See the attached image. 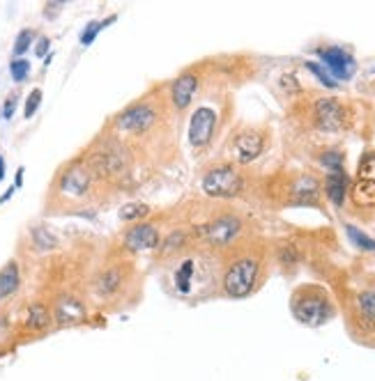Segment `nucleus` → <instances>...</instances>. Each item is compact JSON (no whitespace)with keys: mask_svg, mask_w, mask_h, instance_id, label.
<instances>
[{"mask_svg":"<svg viewBox=\"0 0 375 381\" xmlns=\"http://www.w3.org/2000/svg\"><path fill=\"white\" fill-rule=\"evenodd\" d=\"M293 313L302 324L306 326H322L324 322L334 317V306L327 297V292L320 287H302L293 297Z\"/></svg>","mask_w":375,"mask_h":381,"instance_id":"f257e3e1","label":"nucleus"},{"mask_svg":"<svg viewBox=\"0 0 375 381\" xmlns=\"http://www.w3.org/2000/svg\"><path fill=\"white\" fill-rule=\"evenodd\" d=\"M258 276H261V260L256 255H240L228 264L221 283L223 292L230 299H244L256 290Z\"/></svg>","mask_w":375,"mask_h":381,"instance_id":"f03ea898","label":"nucleus"},{"mask_svg":"<svg viewBox=\"0 0 375 381\" xmlns=\"http://www.w3.org/2000/svg\"><path fill=\"white\" fill-rule=\"evenodd\" d=\"M203 191L212 198H233L242 191V175L237 172L233 165H216V168L207 170L203 182Z\"/></svg>","mask_w":375,"mask_h":381,"instance_id":"7ed1b4c3","label":"nucleus"},{"mask_svg":"<svg viewBox=\"0 0 375 381\" xmlns=\"http://www.w3.org/2000/svg\"><path fill=\"white\" fill-rule=\"evenodd\" d=\"M203 278H205V262L196 255L180 260V264L173 269V276H171L175 292L184 294V297L193 294V287L203 283Z\"/></svg>","mask_w":375,"mask_h":381,"instance_id":"20e7f679","label":"nucleus"},{"mask_svg":"<svg viewBox=\"0 0 375 381\" xmlns=\"http://www.w3.org/2000/svg\"><path fill=\"white\" fill-rule=\"evenodd\" d=\"M240 232H242V221L237 216H230V214H226V216H216L214 221H210L207 225H203V230H200L203 239L214 248L230 246Z\"/></svg>","mask_w":375,"mask_h":381,"instance_id":"39448f33","label":"nucleus"},{"mask_svg":"<svg viewBox=\"0 0 375 381\" xmlns=\"http://www.w3.org/2000/svg\"><path fill=\"white\" fill-rule=\"evenodd\" d=\"M90 179H92V170L88 165L74 163L58 179V191H60L62 198H74V200L85 198V193L90 191Z\"/></svg>","mask_w":375,"mask_h":381,"instance_id":"423d86ee","label":"nucleus"},{"mask_svg":"<svg viewBox=\"0 0 375 381\" xmlns=\"http://www.w3.org/2000/svg\"><path fill=\"white\" fill-rule=\"evenodd\" d=\"M320 60L322 64L327 67V74L338 78V81H348V78L355 74V57H352L345 48L341 46H327V48H320Z\"/></svg>","mask_w":375,"mask_h":381,"instance_id":"0eeeda50","label":"nucleus"},{"mask_svg":"<svg viewBox=\"0 0 375 381\" xmlns=\"http://www.w3.org/2000/svg\"><path fill=\"white\" fill-rule=\"evenodd\" d=\"M155 120H157V113L150 109L148 104H136L115 118V127L129 133H143L155 124Z\"/></svg>","mask_w":375,"mask_h":381,"instance_id":"6e6552de","label":"nucleus"},{"mask_svg":"<svg viewBox=\"0 0 375 381\" xmlns=\"http://www.w3.org/2000/svg\"><path fill=\"white\" fill-rule=\"evenodd\" d=\"M125 149L120 147H104L99 149L90 156V170H95L97 175H104V177H113V175H120L122 170L127 168V159H125Z\"/></svg>","mask_w":375,"mask_h":381,"instance_id":"1a4fd4ad","label":"nucleus"},{"mask_svg":"<svg viewBox=\"0 0 375 381\" xmlns=\"http://www.w3.org/2000/svg\"><path fill=\"white\" fill-rule=\"evenodd\" d=\"M265 147V136L261 131H242L235 136L230 152H233L237 163H251L258 159Z\"/></svg>","mask_w":375,"mask_h":381,"instance_id":"9d476101","label":"nucleus"},{"mask_svg":"<svg viewBox=\"0 0 375 381\" xmlns=\"http://www.w3.org/2000/svg\"><path fill=\"white\" fill-rule=\"evenodd\" d=\"M216 127V113L212 109H198L189 122V142L193 147H205Z\"/></svg>","mask_w":375,"mask_h":381,"instance_id":"9b49d317","label":"nucleus"},{"mask_svg":"<svg viewBox=\"0 0 375 381\" xmlns=\"http://www.w3.org/2000/svg\"><path fill=\"white\" fill-rule=\"evenodd\" d=\"M315 122L322 131H341L345 127V111L336 99H320L315 104Z\"/></svg>","mask_w":375,"mask_h":381,"instance_id":"f8f14e48","label":"nucleus"},{"mask_svg":"<svg viewBox=\"0 0 375 381\" xmlns=\"http://www.w3.org/2000/svg\"><path fill=\"white\" fill-rule=\"evenodd\" d=\"M159 241H162L159 230H157L152 223L134 225V227H129L125 234V246L129 250H152L159 246Z\"/></svg>","mask_w":375,"mask_h":381,"instance_id":"ddd939ff","label":"nucleus"},{"mask_svg":"<svg viewBox=\"0 0 375 381\" xmlns=\"http://www.w3.org/2000/svg\"><path fill=\"white\" fill-rule=\"evenodd\" d=\"M198 92V76L193 71H184L182 76H177V81L171 85V102L177 111L189 109Z\"/></svg>","mask_w":375,"mask_h":381,"instance_id":"4468645a","label":"nucleus"},{"mask_svg":"<svg viewBox=\"0 0 375 381\" xmlns=\"http://www.w3.org/2000/svg\"><path fill=\"white\" fill-rule=\"evenodd\" d=\"M85 317V308L78 299H71V297H64L58 301V308H55V319L60 324H74V322L83 319Z\"/></svg>","mask_w":375,"mask_h":381,"instance_id":"2eb2a0df","label":"nucleus"},{"mask_svg":"<svg viewBox=\"0 0 375 381\" xmlns=\"http://www.w3.org/2000/svg\"><path fill=\"white\" fill-rule=\"evenodd\" d=\"M324 191H327L329 200L336 207H343L345 196H348V175H345L343 170L329 172L327 182H324Z\"/></svg>","mask_w":375,"mask_h":381,"instance_id":"dca6fc26","label":"nucleus"},{"mask_svg":"<svg viewBox=\"0 0 375 381\" xmlns=\"http://www.w3.org/2000/svg\"><path fill=\"white\" fill-rule=\"evenodd\" d=\"M350 198L355 207H375V182L357 177L355 186L350 191Z\"/></svg>","mask_w":375,"mask_h":381,"instance_id":"f3484780","label":"nucleus"},{"mask_svg":"<svg viewBox=\"0 0 375 381\" xmlns=\"http://www.w3.org/2000/svg\"><path fill=\"white\" fill-rule=\"evenodd\" d=\"M21 285V276H19V264L17 262H7L3 269H0V299L10 297L19 290Z\"/></svg>","mask_w":375,"mask_h":381,"instance_id":"a211bd4d","label":"nucleus"},{"mask_svg":"<svg viewBox=\"0 0 375 381\" xmlns=\"http://www.w3.org/2000/svg\"><path fill=\"white\" fill-rule=\"evenodd\" d=\"M120 285H122V271L120 269H106L102 276H99V280H97L99 294H104V297L113 294Z\"/></svg>","mask_w":375,"mask_h":381,"instance_id":"6ab92c4d","label":"nucleus"},{"mask_svg":"<svg viewBox=\"0 0 375 381\" xmlns=\"http://www.w3.org/2000/svg\"><path fill=\"white\" fill-rule=\"evenodd\" d=\"M49 322H51V313H49L46 306L42 304H33L30 310H28V326L33 331H42L49 326Z\"/></svg>","mask_w":375,"mask_h":381,"instance_id":"aec40b11","label":"nucleus"},{"mask_svg":"<svg viewBox=\"0 0 375 381\" xmlns=\"http://www.w3.org/2000/svg\"><path fill=\"white\" fill-rule=\"evenodd\" d=\"M115 19H118V17H115V14H111V17H108V19H104V21H92V24H88V26H85V30L81 32V44H83V46H90L92 41H95V37H97V35L102 32L104 28H108V26H111Z\"/></svg>","mask_w":375,"mask_h":381,"instance_id":"412c9836","label":"nucleus"},{"mask_svg":"<svg viewBox=\"0 0 375 381\" xmlns=\"http://www.w3.org/2000/svg\"><path fill=\"white\" fill-rule=\"evenodd\" d=\"M345 232H348L350 241L355 243L357 248H362V250H371V253H375V239H373V236L364 234L362 230L355 227V225H345Z\"/></svg>","mask_w":375,"mask_h":381,"instance_id":"4be33fe9","label":"nucleus"},{"mask_svg":"<svg viewBox=\"0 0 375 381\" xmlns=\"http://www.w3.org/2000/svg\"><path fill=\"white\" fill-rule=\"evenodd\" d=\"M357 308L362 317L375 322V290H366L357 297Z\"/></svg>","mask_w":375,"mask_h":381,"instance_id":"5701e85b","label":"nucleus"},{"mask_svg":"<svg viewBox=\"0 0 375 381\" xmlns=\"http://www.w3.org/2000/svg\"><path fill=\"white\" fill-rule=\"evenodd\" d=\"M146 214H150V207L148 205H141V203H132V205H125L120 210V219L122 221H141Z\"/></svg>","mask_w":375,"mask_h":381,"instance_id":"b1692460","label":"nucleus"},{"mask_svg":"<svg viewBox=\"0 0 375 381\" xmlns=\"http://www.w3.org/2000/svg\"><path fill=\"white\" fill-rule=\"evenodd\" d=\"M184 241H186L184 232H171L168 236H166V241L162 243V253L164 255H173L175 250L184 248Z\"/></svg>","mask_w":375,"mask_h":381,"instance_id":"393cba45","label":"nucleus"},{"mask_svg":"<svg viewBox=\"0 0 375 381\" xmlns=\"http://www.w3.org/2000/svg\"><path fill=\"white\" fill-rule=\"evenodd\" d=\"M10 71H12V78L17 83L26 81L28 74H30V62L28 60H21V57H17V60L10 62Z\"/></svg>","mask_w":375,"mask_h":381,"instance_id":"a878e982","label":"nucleus"},{"mask_svg":"<svg viewBox=\"0 0 375 381\" xmlns=\"http://www.w3.org/2000/svg\"><path fill=\"white\" fill-rule=\"evenodd\" d=\"M33 239H35V243H37L40 248H53L55 246V236L49 232L46 227H35L33 230Z\"/></svg>","mask_w":375,"mask_h":381,"instance_id":"bb28decb","label":"nucleus"},{"mask_svg":"<svg viewBox=\"0 0 375 381\" xmlns=\"http://www.w3.org/2000/svg\"><path fill=\"white\" fill-rule=\"evenodd\" d=\"M33 39H35V32L30 30V28L21 30L19 37H17V44H14V55H24V53L28 51V48H30Z\"/></svg>","mask_w":375,"mask_h":381,"instance_id":"cd10ccee","label":"nucleus"},{"mask_svg":"<svg viewBox=\"0 0 375 381\" xmlns=\"http://www.w3.org/2000/svg\"><path fill=\"white\" fill-rule=\"evenodd\" d=\"M322 165L327 168L329 172H336V170H343V154L338 149H331L322 156Z\"/></svg>","mask_w":375,"mask_h":381,"instance_id":"c85d7f7f","label":"nucleus"},{"mask_svg":"<svg viewBox=\"0 0 375 381\" xmlns=\"http://www.w3.org/2000/svg\"><path fill=\"white\" fill-rule=\"evenodd\" d=\"M357 177L362 179H371V182H375V154H366L364 161L359 163V172Z\"/></svg>","mask_w":375,"mask_h":381,"instance_id":"c756f323","label":"nucleus"},{"mask_svg":"<svg viewBox=\"0 0 375 381\" xmlns=\"http://www.w3.org/2000/svg\"><path fill=\"white\" fill-rule=\"evenodd\" d=\"M40 104H42V90L40 88H35L33 92H30V97H28V102H26V118H33L35 115V111L40 109Z\"/></svg>","mask_w":375,"mask_h":381,"instance_id":"7c9ffc66","label":"nucleus"},{"mask_svg":"<svg viewBox=\"0 0 375 381\" xmlns=\"http://www.w3.org/2000/svg\"><path fill=\"white\" fill-rule=\"evenodd\" d=\"M306 69H308V71H313V74L318 76V81L327 85V88H336V81H331V76L327 74V71H322V69H320V64H315V62H306Z\"/></svg>","mask_w":375,"mask_h":381,"instance_id":"2f4dec72","label":"nucleus"},{"mask_svg":"<svg viewBox=\"0 0 375 381\" xmlns=\"http://www.w3.org/2000/svg\"><path fill=\"white\" fill-rule=\"evenodd\" d=\"M17 102H19L17 95H12V97L3 104V118H5V120H10L12 115H14V111H17Z\"/></svg>","mask_w":375,"mask_h":381,"instance_id":"473e14b6","label":"nucleus"},{"mask_svg":"<svg viewBox=\"0 0 375 381\" xmlns=\"http://www.w3.org/2000/svg\"><path fill=\"white\" fill-rule=\"evenodd\" d=\"M49 46H51V44H49V39H46V37H42V39H40V44H37V48H35V53H37V57H44V55H46V51H49Z\"/></svg>","mask_w":375,"mask_h":381,"instance_id":"72a5a7b5","label":"nucleus"},{"mask_svg":"<svg viewBox=\"0 0 375 381\" xmlns=\"http://www.w3.org/2000/svg\"><path fill=\"white\" fill-rule=\"evenodd\" d=\"M5 177V161H3V156H0V179Z\"/></svg>","mask_w":375,"mask_h":381,"instance_id":"f704fd0d","label":"nucleus"},{"mask_svg":"<svg viewBox=\"0 0 375 381\" xmlns=\"http://www.w3.org/2000/svg\"><path fill=\"white\" fill-rule=\"evenodd\" d=\"M21 179H24V168L17 172V186H21Z\"/></svg>","mask_w":375,"mask_h":381,"instance_id":"c9c22d12","label":"nucleus"}]
</instances>
